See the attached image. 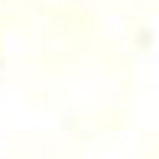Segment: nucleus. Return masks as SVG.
I'll return each instance as SVG.
<instances>
[]
</instances>
